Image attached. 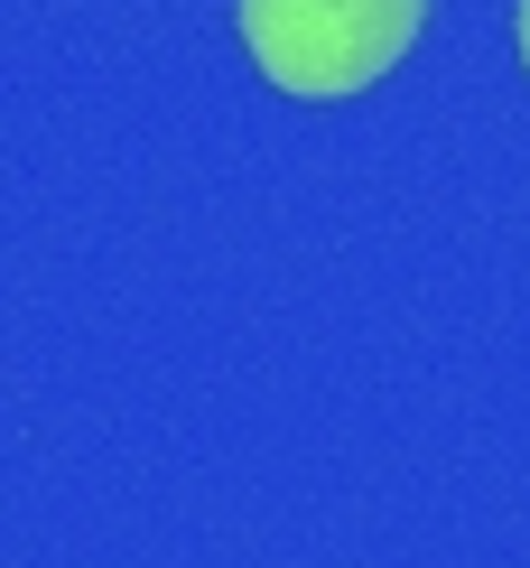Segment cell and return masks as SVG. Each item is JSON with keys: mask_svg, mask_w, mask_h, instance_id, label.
Masks as SVG:
<instances>
[{"mask_svg": "<svg viewBox=\"0 0 530 568\" xmlns=\"http://www.w3.org/2000/svg\"><path fill=\"white\" fill-rule=\"evenodd\" d=\"M243 57L298 103H345L419 47L428 0H233Z\"/></svg>", "mask_w": 530, "mask_h": 568, "instance_id": "6da1fadb", "label": "cell"}, {"mask_svg": "<svg viewBox=\"0 0 530 568\" xmlns=\"http://www.w3.org/2000/svg\"><path fill=\"white\" fill-rule=\"evenodd\" d=\"M512 38H521V65H530V0H512Z\"/></svg>", "mask_w": 530, "mask_h": 568, "instance_id": "7a4b0ae2", "label": "cell"}]
</instances>
